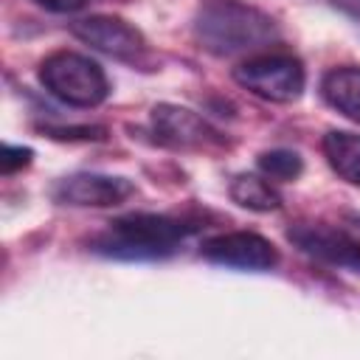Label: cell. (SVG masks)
I'll list each match as a JSON object with an SVG mask.
<instances>
[{
	"mask_svg": "<svg viewBox=\"0 0 360 360\" xmlns=\"http://www.w3.org/2000/svg\"><path fill=\"white\" fill-rule=\"evenodd\" d=\"M278 22L245 0H205L194 14V39L214 56H239L278 42Z\"/></svg>",
	"mask_w": 360,
	"mask_h": 360,
	"instance_id": "cell-1",
	"label": "cell"
},
{
	"mask_svg": "<svg viewBox=\"0 0 360 360\" xmlns=\"http://www.w3.org/2000/svg\"><path fill=\"white\" fill-rule=\"evenodd\" d=\"M194 228L197 225L166 214H127L112 219L98 236H93L90 250L121 262L166 259Z\"/></svg>",
	"mask_w": 360,
	"mask_h": 360,
	"instance_id": "cell-2",
	"label": "cell"
},
{
	"mask_svg": "<svg viewBox=\"0 0 360 360\" xmlns=\"http://www.w3.org/2000/svg\"><path fill=\"white\" fill-rule=\"evenodd\" d=\"M42 87L70 107H98L110 96V82L101 65L76 51H53L39 62Z\"/></svg>",
	"mask_w": 360,
	"mask_h": 360,
	"instance_id": "cell-3",
	"label": "cell"
},
{
	"mask_svg": "<svg viewBox=\"0 0 360 360\" xmlns=\"http://www.w3.org/2000/svg\"><path fill=\"white\" fill-rule=\"evenodd\" d=\"M233 79L248 93L273 101V104H292L304 96L307 70L298 56L292 53H253L233 68Z\"/></svg>",
	"mask_w": 360,
	"mask_h": 360,
	"instance_id": "cell-4",
	"label": "cell"
},
{
	"mask_svg": "<svg viewBox=\"0 0 360 360\" xmlns=\"http://www.w3.org/2000/svg\"><path fill=\"white\" fill-rule=\"evenodd\" d=\"M287 239L307 256L346 270H360V217L343 222H298Z\"/></svg>",
	"mask_w": 360,
	"mask_h": 360,
	"instance_id": "cell-5",
	"label": "cell"
},
{
	"mask_svg": "<svg viewBox=\"0 0 360 360\" xmlns=\"http://www.w3.org/2000/svg\"><path fill=\"white\" fill-rule=\"evenodd\" d=\"M200 256L211 264L250 270V273H264L278 264L276 245L253 231H231V233L211 236L208 242H202Z\"/></svg>",
	"mask_w": 360,
	"mask_h": 360,
	"instance_id": "cell-6",
	"label": "cell"
},
{
	"mask_svg": "<svg viewBox=\"0 0 360 360\" xmlns=\"http://www.w3.org/2000/svg\"><path fill=\"white\" fill-rule=\"evenodd\" d=\"M135 194V183L118 174H98V172H76L53 183L51 200L59 205L73 208H110L121 205Z\"/></svg>",
	"mask_w": 360,
	"mask_h": 360,
	"instance_id": "cell-7",
	"label": "cell"
},
{
	"mask_svg": "<svg viewBox=\"0 0 360 360\" xmlns=\"http://www.w3.org/2000/svg\"><path fill=\"white\" fill-rule=\"evenodd\" d=\"M73 37L82 39L84 45L112 56V59H124V62H138L143 53H146V39L143 34L121 20V17H112V14H93V17H84V20H76L70 25Z\"/></svg>",
	"mask_w": 360,
	"mask_h": 360,
	"instance_id": "cell-8",
	"label": "cell"
},
{
	"mask_svg": "<svg viewBox=\"0 0 360 360\" xmlns=\"http://www.w3.org/2000/svg\"><path fill=\"white\" fill-rule=\"evenodd\" d=\"M149 127L158 143L172 149H205L219 143V135L188 107L155 104L149 112Z\"/></svg>",
	"mask_w": 360,
	"mask_h": 360,
	"instance_id": "cell-9",
	"label": "cell"
},
{
	"mask_svg": "<svg viewBox=\"0 0 360 360\" xmlns=\"http://www.w3.org/2000/svg\"><path fill=\"white\" fill-rule=\"evenodd\" d=\"M321 93L329 107H335L349 121L360 124V68L357 65H343L323 73Z\"/></svg>",
	"mask_w": 360,
	"mask_h": 360,
	"instance_id": "cell-10",
	"label": "cell"
},
{
	"mask_svg": "<svg viewBox=\"0 0 360 360\" xmlns=\"http://www.w3.org/2000/svg\"><path fill=\"white\" fill-rule=\"evenodd\" d=\"M323 155L335 174H340L346 183L360 186V135L332 129L323 135Z\"/></svg>",
	"mask_w": 360,
	"mask_h": 360,
	"instance_id": "cell-11",
	"label": "cell"
},
{
	"mask_svg": "<svg viewBox=\"0 0 360 360\" xmlns=\"http://www.w3.org/2000/svg\"><path fill=\"white\" fill-rule=\"evenodd\" d=\"M228 194L236 205L248 208V211H276L281 205V194L259 174H236L228 186Z\"/></svg>",
	"mask_w": 360,
	"mask_h": 360,
	"instance_id": "cell-12",
	"label": "cell"
},
{
	"mask_svg": "<svg viewBox=\"0 0 360 360\" xmlns=\"http://www.w3.org/2000/svg\"><path fill=\"white\" fill-rule=\"evenodd\" d=\"M259 169L264 177L278 180V183H292L304 172V160L292 149H270L259 155Z\"/></svg>",
	"mask_w": 360,
	"mask_h": 360,
	"instance_id": "cell-13",
	"label": "cell"
},
{
	"mask_svg": "<svg viewBox=\"0 0 360 360\" xmlns=\"http://www.w3.org/2000/svg\"><path fill=\"white\" fill-rule=\"evenodd\" d=\"M31 158H34V152L28 146H11V143H6L3 146V155H0V169H3V174H14V172L25 169L31 163Z\"/></svg>",
	"mask_w": 360,
	"mask_h": 360,
	"instance_id": "cell-14",
	"label": "cell"
},
{
	"mask_svg": "<svg viewBox=\"0 0 360 360\" xmlns=\"http://www.w3.org/2000/svg\"><path fill=\"white\" fill-rule=\"evenodd\" d=\"M51 138L56 141H73V138H82V141H101L104 138V127H48L45 129Z\"/></svg>",
	"mask_w": 360,
	"mask_h": 360,
	"instance_id": "cell-15",
	"label": "cell"
},
{
	"mask_svg": "<svg viewBox=\"0 0 360 360\" xmlns=\"http://www.w3.org/2000/svg\"><path fill=\"white\" fill-rule=\"evenodd\" d=\"M34 3L48 8V11H53V14H73V11L87 6V0H34Z\"/></svg>",
	"mask_w": 360,
	"mask_h": 360,
	"instance_id": "cell-16",
	"label": "cell"
},
{
	"mask_svg": "<svg viewBox=\"0 0 360 360\" xmlns=\"http://www.w3.org/2000/svg\"><path fill=\"white\" fill-rule=\"evenodd\" d=\"M323 3H329V6L340 8V11L352 14V17H360V0H323Z\"/></svg>",
	"mask_w": 360,
	"mask_h": 360,
	"instance_id": "cell-17",
	"label": "cell"
}]
</instances>
